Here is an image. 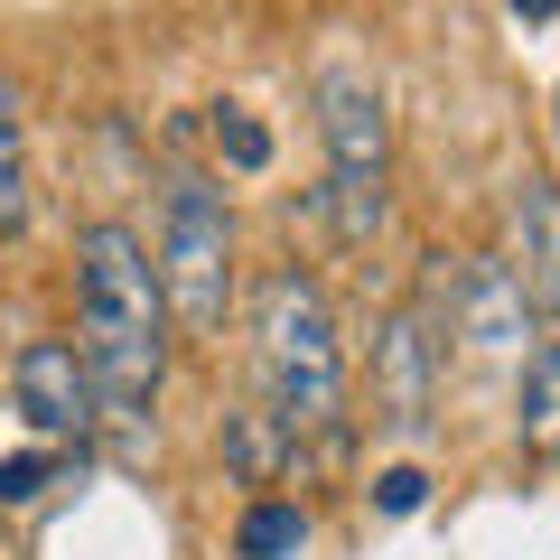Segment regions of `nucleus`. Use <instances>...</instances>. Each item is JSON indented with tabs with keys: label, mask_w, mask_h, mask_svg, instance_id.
<instances>
[{
	"label": "nucleus",
	"mask_w": 560,
	"mask_h": 560,
	"mask_svg": "<svg viewBox=\"0 0 560 560\" xmlns=\"http://www.w3.org/2000/svg\"><path fill=\"white\" fill-rule=\"evenodd\" d=\"M75 355L94 374L103 430L140 458L160 440V393H168V300L150 271V243L121 215L75 224Z\"/></svg>",
	"instance_id": "obj_1"
},
{
	"label": "nucleus",
	"mask_w": 560,
	"mask_h": 560,
	"mask_svg": "<svg viewBox=\"0 0 560 560\" xmlns=\"http://www.w3.org/2000/svg\"><path fill=\"white\" fill-rule=\"evenodd\" d=\"M253 364H261V401H271L300 440L346 448L355 383H346L337 308H327V290H318L308 261H261V280H253Z\"/></svg>",
	"instance_id": "obj_2"
},
{
	"label": "nucleus",
	"mask_w": 560,
	"mask_h": 560,
	"mask_svg": "<svg viewBox=\"0 0 560 560\" xmlns=\"http://www.w3.org/2000/svg\"><path fill=\"white\" fill-rule=\"evenodd\" d=\"M318 140H327V187L318 215L346 253H374L393 234V103L374 75L327 66L318 75Z\"/></svg>",
	"instance_id": "obj_3"
},
{
	"label": "nucleus",
	"mask_w": 560,
	"mask_h": 560,
	"mask_svg": "<svg viewBox=\"0 0 560 560\" xmlns=\"http://www.w3.org/2000/svg\"><path fill=\"white\" fill-rule=\"evenodd\" d=\"M150 271H160L168 327L197 346H224V318H234V206H224V187L206 168H168L160 178Z\"/></svg>",
	"instance_id": "obj_4"
},
{
	"label": "nucleus",
	"mask_w": 560,
	"mask_h": 560,
	"mask_svg": "<svg viewBox=\"0 0 560 560\" xmlns=\"http://www.w3.org/2000/svg\"><path fill=\"white\" fill-rule=\"evenodd\" d=\"M10 401L28 411V430H38L47 448H94L103 440V401H94V374H84L75 337H20V355H10Z\"/></svg>",
	"instance_id": "obj_5"
},
{
	"label": "nucleus",
	"mask_w": 560,
	"mask_h": 560,
	"mask_svg": "<svg viewBox=\"0 0 560 560\" xmlns=\"http://www.w3.org/2000/svg\"><path fill=\"white\" fill-rule=\"evenodd\" d=\"M440 337L411 318V308H393V318L374 327V420L393 430V440H420L430 430V401H440Z\"/></svg>",
	"instance_id": "obj_6"
},
{
	"label": "nucleus",
	"mask_w": 560,
	"mask_h": 560,
	"mask_svg": "<svg viewBox=\"0 0 560 560\" xmlns=\"http://www.w3.org/2000/svg\"><path fill=\"white\" fill-rule=\"evenodd\" d=\"M504 271L523 280L533 318H560V178L551 168H523L514 197H504Z\"/></svg>",
	"instance_id": "obj_7"
},
{
	"label": "nucleus",
	"mask_w": 560,
	"mask_h": 560,
	"mask_svg": "<svg viewBox=\"0 0 560 560\" xmlns=\"http://www.w3.org/2000/svg\"><path fill=\"white\" fill-rule=\"evenodd\" d=\"M514 440L533 467L560 458V318H533V346H523V393H514Z\"/></svg>",
	"instance_id": "obj_8"
},
{
	"label": "nucleus",
	"mask_w": 560,
	"mask_h": 560,
	"mask_svg": "<svg viewBox=\"0 0 560 560\" xmlns=\"http://www.w3.org/2000/svg\"><path fill=\"white\" fill-rule=\"evenodd\" d=\"M290 467H300V430H290L271 401L224 411V477H234V486H280Z\"/></svg>",
	"instance_id": "obj_9"
},
{
	"label": "nucleus",
	"mask_w": 560,
	"mask_h": 560,
	"mask_svg": "<svg viewBox=\"0 0 560 560\" xmlns=\"http://www.w3.org/2000/svg\"><path fill=\"white\" fill-rule=\"evenodd\" d=\"M38 215V168H28V94L0 66V243H20Z\"/></svg>",
	"instance_id": "obj_10"
},
{
	"label": "nucleus",
	"mask_w": 560,
	"mask_h": 560,
	"mask_svg": "<svg viewBox=\"0 0 560 560\" xmlns=\"http://www.w3.org/2000/svg\"><path fill=\"white\" fill-rule=\"evenodd\" d=\"M300 551H308V514L290 495H261L234 523V560H300Z\"/></svg>",
	"instance_id": "obj_11"
},
{
	"label": "nucleus",
	"mask_w": 560,
	"mask_h": 560,
	"mask_svg": "<svg viewBox=\"0 0 560 560\" xmlns=\"http://www.w3.org/2000/svg\"><path fill=\"white\" fill-rule=\"evenodd\" d=\"M215 150H224V168H243V178L271 168V131H261L243 103H215Z\"/></svg>",
	"instance_id": "obj_12"
},
{
	"label": "nucleus",
	"mask_w": 560,
	"mask_h": 560,
	"mask_svg": "<svg viewBox=\"0 0 560 560\" xmlns=\"http://www.w3.org/2000/svg\"><path fill=\"white\" fill-rule=\"evenodd\" d=\"M66 448H20V458H0V504H38L47 477H57Z\"/></svg>",
	"instance_id": "obj_13"
},
{
	"label": "nucleus",
	"mask_w": 560,
	"mask_h": 560,
	"mask_svg": "<svg viewBox=\"0 0 560 560\" xmlns=\"http://www.w3.org/2000/svg\"><path fill=\"white\" fill-rule=\"evenodd\" d=\"M420 504H430V477L420 467H383L374 477V514H420Z\"/></svg>",
	"instance_id": "obj_14"
},
{
	"label": "nucleus",
	"mask_w": 560,
	"mask_h": 560,
	"mask_svg": "<svg viewBox=\"0 0 560 560\" xmlns=\"http://www.w3.org/2000/svg\"><path fill=\"white\" fill-rule=\"evenodd\" d=\"M514 10H523V20H551V10H560V0H514Z\"/></svg>",
	"instance_id": "obj_15"
},
{
	"label": "nucleus",
	"mask_w": 560,
	"mask_h": 560,
	"mask_svg": "<svg viewBox=\"0 0 560 560\" xmlns=\"http://www.w3.org/2000/svg\"><path fill=\"white\" fill-rule=\"evenodd\" d=\"M551 131H560V94H551Z\"/></svg>",
	"instance_id": "obj_16"
}]
</instances>
